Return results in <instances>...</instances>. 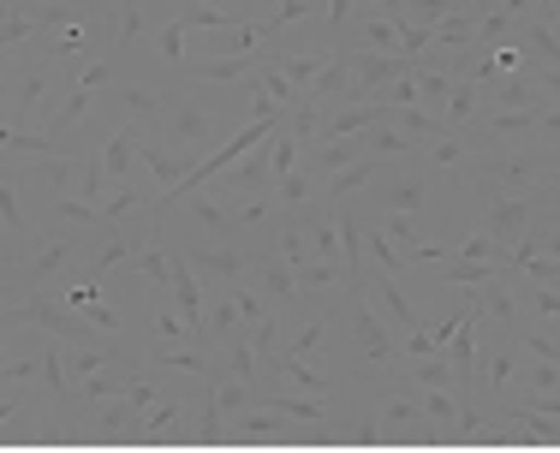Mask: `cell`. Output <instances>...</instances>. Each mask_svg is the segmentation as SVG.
I'll list each match as a JSON object with an SVG mask.
<instances>
[{
    "label": "cell",
    "mask_w": 560,
    "mask_h": 453,
    "mask_svg": "<svg viewBox=\"0 0 560 453\" xmlns=\"http://www.w3.org/2000/svg\"><path fill=\"white\" fill-rule=\"evenodd\" d=\"M221 131H226V119L209 108L203 96H173L167 114H162V126H155V138H162L167 150H179L185 162L197 167L203 155L221 150Z\"/></svg>",
    "instance_id": "obj_1"
},
{
    "label": "cell",
    "mask_w": 560,
    "mask_h": 453,
    "mask_svg": "<svg viewBox=\"0 0 560 453\" xmlns=\"http://www.w3.org/2000/svg\"><path fill=\"white\" fill-rule=\"evenodd\" d=\"M340 328H346V340L358 346V358H364V364L394 370L399 328H394L388 311H376V304H370V287L364 281H346V316H340Z\"/></svg>",
    "instance_id": "obj_2"
},
{
    "label": "cell",
    "mask_w": 560,
    "mask_h": 453,
    "mask_svg": "<svg viewBox=\"0 0 560 453\" xmlns=\"http://www.w3.org/2000/svg\"><path fill=\"white\" fill-rule=\"evenodd\" d=\"M465 191H477V221H483V233H495L506 251H513L518 239L530 233V221H537V197L530 191H501V185L477 179V173H465Z\"/></svg>",
    "instance_id": "obj_3"
},
{
    "label": "cell",
    "mask_w": 560,
    "mask_h": 453,
    "mask_svg": "<svg viewBox=\"0 0 560 453\" xmlns=\"http://www.w3.org/2000/svg\"><path fill=\"white\" fill-rule=\"evenodd\" d=\"M96 245H102V233H96V239H84V233H60V239H48V245H36L31 257L12 263V299H24V292H43L48 281H55V275H66L72 263H84Z\"/></svg>",
    "instance_id": "obj_4"
},
{
    "label": "cell",
    "mask_w": 560,
    "mask_h": 453,
    "mask_svg": "<svg viewBox=\"0 0 560 453\" xmlns=\"http://www.w3.org/2000/svg\"><path fill=\"white\" fill-rule=\"evenodd\" d=\"M555 167H560L555 150H477V167H465V173L501 185V191H537Z\"/></svg>",
    "instance_id": "obj_5"
},
{
    "label": "cell",
    "mask_w": 560,
    "mask_h": 453,
    "mask_svg": "<svg viewBox=\"0 0 560 453\" xmlns=\"http://www.w3.org/2000/svg\"><path fill=\"white\" fill-rule=\"evenodd\" d=\"M72 90V84H66ZM60 90V78H55V60H36V66H24V72H12V102H7V126L12 131H24L31 119H55V108L60 102L55 96H66Z\"/></svg>",
    "instance_id": "obj_6"
},
{
    "label": "cell",
    "mask_w": 560,
    "mask_h": 453,
    "mask_svg": "<svg viewBox=\"0 0 560 453\" xmlns=\"http://www.w3.org/2000/svg\"><path fill=\"white\" fill-rule=\"evenodd\" d=\"M262 48H245V55H197V60H185V84H250V78L262 72Z\"/></svg>",
    "instance_id": "obj_7"
},
{
    "label": "cell",
    "mask_w": 560,
    "mask_h": 453,
    "mask_svg": "<svg viewBox=\"0 0 560 453\" xmlns=\"http://www.w3.org/2000/svg\"><path fill=\"white\" fill-rule=\"evenodd\" d=\"M423 191H430V167L406 162L399 173H382V179H376V209H394V216H423Z\"/></svg>",
    "instance_id": "obj_8"
},
{
    "label": "cell",
    "mask_w": 560,
    "mask_h": 453,
    "mask_svg": "<svg viewBox=\"0 0 560 453\" xmlns=\"http://www.w3.org/2000/svg\"><path fill=\"white\" fill-rule=\"evenodd\" d=\"M162 209H167V216H185L191 226H203L209 239H238V226H233V209H226V204H215L209 191H173V197H162Z\"/></svg>",
    "instance_id": "obj_9"
},
{
    "label": "cell",
    "mask_w": 560,
    "mask_h": 453,
    "mask_svg": "<svg viewBox=\"0 0 560 453\" xmlns=\"http://www.w3.org/2000/svg\"><path fill=\"white\" fill-rule=\"evenodd\" d=\"M221 191H226V204L233 197H262V191H275V155H269V138L257 143V150L245 155V162H233L221 173Z\"/></svg>",
    "instance_id": "obj_10"
},
{
    "label": "cell",
    "mask_w": 560,
    "mask_h": 453,
    "mask_svg": "<svg viewBox=\"0 0 560 453\" xmlns=\"http://www.w3.org/2000/svg\"><path fill=\"white\" fill-rule=\"evenodd\" d=\"M483 108H549V96H542V84H537V66L489 78V84H483Z\"/></svg>",
    "instance_id": "obj_11"
},
{
    "label": "cell",
    "mask_w": 560,
    "mask_h": 453,
    "mask_svg": "<svg viewBox=\"0 0 560 453\" xmlns=\"http://www.w3.org/2000/svg\"><path fill=\"white\" fill-rule=\"evenodd\" d=\"M179 251L197 263V275H215V281H238V275L250 269V251H245V245H203V239L185 233Z\"/></svg>",
    "instance_id": "obj_12"
},
{
    "label": "cell",
    "mask_w": 560,
    "mask_h": 453,
    "mask_svg": "<svg viewBox=\"0 0 560 453\" xmlns=\"http://www.w3.org/2000/svg\"><path fill=\"white\" fill-rule=\"evenodd\" d=\"M138 155H143V173H150V179H155V191H162V197H173V191H179L185 179H191V162H185L179 150H167V143L155 138V131H143Z\"/></svg>",
    "instance_id": "obj_13"
},
{
    "label": "cell",
    "mask_w": 560,
    "mask_h": 453,
    "mask_svg": "<svg viewBox=\"0 0 560 453\" xmlns=\"http://www.w3.org/2000/svg\"><path fill=\"white\" fill-rule=\"evenodd\" d=\"M346 96H352V48L335 43V55H328V66L316 72V84H311V102H323V108H340Z\"/></svg>",
    "instance_id": "obj_14"
},
{
    "label": "cell",
    "mask_w": 560,
    "mask_h": 453,
    "mask_svg": "<svg viewBox=\"0 0 560 453\" xmlns=\"http://www.w3.org/2000/svg\"><path fill=\"white\" fill-rule=\"evenodd\" d=\"M138 143H143V126H114L108 138H102V162H108V179H114V185L138 173V162H143Z\"/></svg>",
    "instance_id": "obj_15"
},
{
    "label": "cell",
    "mask_w": 560,
    "mask_h": 453,
    "mask_svg": "<svg viewBox=\"0 0 560 453\" xmlns=\"http://www.w3.org/2000/svg\"><path fill=\"white\" fill-rule=\"evenodd\" d=\"M257 269H262V299H269V304H292V299L304 292V287H299V269H292V263L280 257L275 245H262Z\"/></svg>",
    "instance_id": "obj_16"
},
{
    "label": "cell",
    "mask_w": 560,
    "mask_h": 453,
    "mask_svg": "<svg viewBox=\"0 0 560 453\" xmlns=\"http://www.w3.org/2000/svg\"><path fill=\"white\" fill-rule=\"evenodd\" d=\"M131 376H138V364H131V358H119V364H108L102 370V376H90V382H78V406H102V399H114V394H126L131 388ZM84 411H78V418H84Z\"/></svg>",
    "instance_id": "obj_17"
},
{
    "label": "cell",
    "mask_w": 560,
    "mask_h": 453,
    "mask_svg": "<svg viewBox=\"0 0 560 453\" xmlns=\"http://www.w3.org/2000/svg\"><path fill=\"white\" fill-rule=\"evenodd\" d=\"M167 102H173V90H150V84H126V90H119V108H126V119H138L143 131L162 126Z\"/></svg>",
    "instance_id": "obj_18"
},
{
    "label": "cell",
    "mask_w": 560,
    "mask_h": 453,
    "mask_svg": "<svg viewBox=\"0 0 560 453\" xmlns=\"http://www.w3.org/2000/svg\"><path fill=\"white\" fill-rule=\"evenodd\" d=\"M513 275H495V281L477 287V304H483V316H495V323L506 328V335H518V299H513Z\"/></svg>",
    "instance_id": "obj_19"
},
{
    "label": "cell",
    "mask_w": 560,
    "mask_h": 453,
    "mask_svg": "<svg viewBox=\"0 0 560 453\" xmlns=\"http://www.w3.org/2000/svg\"><path fill=\"white\" fill-rule=\"evenodd\" d=\"M43 36V12H31V7H19V0H7V19H0V48L7 55H19L24 43H36Z\"/></svg>",
    "instance_id": "obj_20"
},
{
    "label": "cell",
    "mask_w": 560,
    "mask_h": 453,
    "mask_svg": "<svg viewBox=\"0 0 560 453\" xmlns=\"http://www.w3.org/2000/svg\"><path fill=\"white\" fill-rule=\"evenodd\" d=\"M328 55H335V48H292V55H269V60L292 78V90H304V96H311V84H316V72L328 66Z\"/></svg>",
    "instance_id": "obj_21"
},
{
    "label": "cell",
    "mask_w": 560,
    "mask_h": 453,
    "mask_svg": "<svg viewBox=\"0 0 560 453\" xmlns=\"http://www.w3.org/2000/svg\"><path fill=\"white\" fill-rule=\"evenodd\" d=\"M233 335H250V323L238 316L233 281H226V292H215V299H209V346H221V340H233Z\"/></svg>",
    "instance_id": "obj_22"
},
{
    "label": "cell",
    "mask_w": 560,
    "mask_h": 453,
    "mask_svg": "<svg viewBox=\"0 0 560 453\" xmlns=\"http://www.w3.org/2000/svg\"><path fill=\"white\" fill-rule=\"evenodd\" d=\"M513 382H518V340H501L495 352L483 358V388L489 394H513Z\"/></svg>",
    "instance_id": "obj_23"
},
{
    "label": "cell",
    "mask_w": 560,
    "mask_h": 453,
    "mask_svg": "<svg viewBox=\"0 0 560 453\" xmlns=\"http://www.w3.org/2000/svg\"><path fill=\"white\" fill-rule=\"evenodd\" d=\"M269 245L292 263V269H304V263H311V226H304V216H287V221H280Z\"/></svg>",
    "instance_id": "obj_24"
},
{
    "label": "cell",
    "mask_w": 560,
    "mask_h": 453,
    "mask_svg": "<svg viewBox=\"0 0 560 453\" xmlns=\"http://www.w3.org/2000/svg\"><path fill=\"white\" fill-rule=\"evenodd\" d=\"M495 275H506V269H495V263H477V257H442V287H483V281H495Z\"/></svg>",
    "instance_id": "obj_25"
},
{
    "label": "cell",
    "mask_w": 560,
    "mask_h": 453,
    "mask_svg": "<svg viewBox=\"0 0 560 453\" xmlns=\"http://www.w3.org/2000/svg\"><path fill=\"white\" fill-rule=\"evenodd\" d=\"M173 19H179L185 31H233V24H250V19H238V12H226V7H203V0H185Z\"/></svg>",
    "instance_id": "obj_26"
},
{
    "label": "cell",
    "mask_w": 560,
    "mask_h": 453,
    "mask_svg": "<svg viewBox=\"0 0 560 453\" xmlns=\"http://www.w3.org/2000/svg\"><path fill=\"white\" fill-rule=\"evenodd\" d=\"M483 114V84H471V78H453V96H447V126H471V119Z\"/></svg>",
    "instance_id": "obj_27"
},
{
    "label": "cell",
    "mask_w": 560,
    "mask_h": 453,
    "mask_svg": "<svg viewBox=\"0 0 560 453\" xmlns=\"http://www.w3.org/2000/svg\"><path fill=\"white\" fill-rule=\"evenodd\" d=\"M418 388H459V370H453L447 352H430V358H411V376Z\"/></svg>",
    "instance_id": "obj_28"
},
{
    "label": "cell",
    "mask_w": 560,
    "mask_h": 453,
    "mask_svg": "<svg viewBox=\"0 0 560 453\" xmlns=\"http://www.w3.org/2000/svg\"><path fill=\"white\" fill-rule=\"evenodd\" d=\"M346 281H352V275H346V263L311 257V263L299 269V287H304V292H323V299H328V292H346Z\"/></svg>",
    "instance_id": "obj_29"
},
{
    "label": "cell",
    "mask_w": 560,
    "mask_h": 453,
    "mask_svg": "<svg viewBox=\"0 0 560 453\" xmlns=\"http://www.w3.org/2000/svg\"><path fill=\"white\" fill-rule=\"evenodd\" d=\"M364 138V155H376V162H388V155H411L418 150V138H406L399 126H370V131H358Z\"/></svg>",
    "instance_id": "obj_30"
},
{
    "label": "cell",
    "mask_w": 560,
    "mask_h": 453,
    "mask_svg": "<svg viewBox=\"0 0 560 453\" xmlns=\"http://www.w3.org/2000/svg\"><path fill=\"white\" fill-rule=\"evenodd\" d=\"M358 155H364V138H323L316 143V167H323V179H335V173L352 167Z\"/></svg>",
    "instance_id": "obj_31"
},
{
    "label": "cell",
    "mask_w": 560,
    "mask_h": 453,
    "mask_svg": "<svg viewBox=\"0 0 560 453\" xmlns=\"http://www.w3.org/2000/svg\"><path fill=\"white\" fill-rule=\"evenodd\" d=\"M376 173H382V162H376V155H358L352 167H340L335 179H328V204H346V197H352L358 185H370Z\"/></svg>",
    "instance_id": "obj_32"
},
{
    "label": "cell",
    "mask_w": 560,
    "mask_h": 453,
    "mask_svg": "<svg viewBox=\"0 0 560 453\" xmlns=\"http://www.w3.org/2000/svg\"><path fill=\"white\" fill-rule=\"evenodd\" d=\"M411 394H418V406L453 435V423H459V388H418V382H411Z\"/></svg>",
    "instance_id": "obj_33"
},
{
    "label": "cell",
    "mask_w": 560,
    "mask_h": 453,
    "mask_svg": "<svg viewBox=\"0 0 560 453\" xmlns=\"http://www.w3.org/2000/svg\"><path fill=\"white\" fill-rule=\"evenodd\" d=\"M364 257H370V269H382V275H394V281H399V275H406V251H399L394 245V239H382V226H376V233H370L364 239Z\"/></svg>",
    "instance_id": "obj_34"
},
{
    "label": "cell",
    "mask_w": 560,
    "mask_h": 453,
    "mask_svg": "<svg viewBox=\"0 0 560 453\" xmlns=\"http://www.w3.org/2000/svg\"><path fill=\"white\" fill-rule=\"evenodd\" d=\"M311 197H316V185H311V173H304V167H292L287 179L275 185V204L287 209V216H299V209H311Z\"/></svg>",
    "instance_id": "obj_35"
},
{
    "label": "cell",
    "mask_w": 560,
    "mask_h": 453,
    "mask_svg": "<svg viewBox=\"0 0 560 453\" xmlns=\"http://www.w3.org/2000/svg\"><path fill=\"white\" fill-rule=\"evenodd\" d=\"M185 340H197L191 323H185L179 311H167V304H155V346H185ZM197 346H203V340H197Z\"/></svg>",
    "instance_id": "obj_36"
},
{
    "label": "cell",
    "mask_w": 560,
    "mask_h": 453,
    "mask_svg": "<svg viewBox=\"0 0 560 453\" xmlns=\"http://www.w3.org/2000/svg\"><path fill=\"white\" fill-rule=\"evenodd\" d=\"M328 335H335V328H328V323H323V316H311V323H304V328H299V335H292V340H287V352H299V358H311V352H323V346H328Z\"/></svg>",
    "instance_id": "obj_37"
},
{
    "label": "cell",
    "mask_w": 560,
    "mask_h": 453,
    "mask_svg": "<svg viewBox=\"0 0 560 453\" xmlns=\"http://www.w3.org/2000/svg\"><path fill=\"white\" fill-rule=\"evenodd\" d=\"M72 78H78L84 90H108V84H114V60H108V55H90V60L72 66Z\"/></svg>",
    "instance_id": "obj_38"
},
{
    "label": "cell",
    "mask_w": 560,
    "mask_h": 453,
    "mask_svg": "<svg viewBox=\"0 0 560 453\" xmlns=\"http://www.w3.org/2000/svg\"><path fill=\"white\" fill-rule=\"evenodd\" d=\"M155 48H162L167 66H185V24H179V19H162V31H155Z\"/></svg>",
    "instance_id": "obj_39"
},
{
    "label": "cell",
    "mask_w": 560,
    "mask_h": 453,
    "mask_svg": "<svg viewBox=\"0 0 560 453\" xmlns=\"http://www.w3.org/2000/svg\"><path fill=\"white\" fill-rule=\"evenodd\" d=\"M525 299H530V311H537L542 323H549V328H560V287H549V281H537V287L525 292Z\"/></svg>",
    "instance_id": "obj_40"
},
{
    "label": "cell",
    "mask_w": 560,
    "mask_h": 453,
    "mask_svg": "<svg viewBox=\"0 0 560 453\" xmlns=\"http://www.w3.org/2000/svg\"><path fill=\"white\" fill-rule=\"evenodd\" d=\"M250 346H257V358H262V370H269V358L280 352V323H275V311L262 316L257 328H250Z\"/></svg>",
    "instance_id": "obj_41"
},
{
    "label": "cell",
    "mask_w": 560,
    "mask_h": 453,
    "mask_svg": "<svg viewBox=\"0 0 560 453\" xmlns=\"http://www.w3.org/2000/svg\"><path fill=\"white\" fill-rule=\"evenodd\" d=\"M31 376H43V352H36V358H7V370H0V382H7V388H24Z\"/></svg>",
    "instance_id": "obj_42"
},
{
    "label": "cell",
    "mask_w": 560,
    "mask_h": 453,
    "mask_svg": "<svg viewBox=\"0 0 560 453\" xmlns=\"http://www.w3.org/2000/svg\"><path fill=\"white\" fill-rule=\"evenodd\" d=\"M233 299H238V316H245L250 328L262 323V316H269V299H257V292H245V287H233Z\"/></svg>",
    "instance_id": "obj_43"
},
{
    "label": "cell",
    "mask_w": 560,
    "mask_h": 453,
    "mask_svg": "<svg viewBox=\"0 0 560 453\" xmlns=\"http://www.w3.org/2000/svg\"><path fill=\"white\" fill-rule=\"evenodd\" d=\"M530 197H537V209H542V216H560V167H555V173H549V179H542Z\"/></svg>",
    "instance_id": "obj_44"
},
{
    "label": "cell",
    "mask_w": 560,
    "mask_h": 453,
    "mask_svg": "<svg viewBox=\"0 0 560 453\" xmlns=\"http://www.w3.org/2000/svg\"><path fill=\"white\" fill-rule=\"evenodd\" d=\"M518 275H530V281H549V287H560V263H555V257H530V263H518Z\"/></svg>",
    "instance_id": "obj_45"
},
{
    "label": "cell",
    "mask_w": 560,
    "mask_h": 453,
    "mask_svg": "<svg viewBox=\"0 0 560 453\" xmlns=\"http://www.w3.org/2000/svg\"><path fill=\"white\" fill-rule=\"evenodd\" d=\"M525 346H530L537 358H549V364H560V340L549 335V328H530V335H525Z\"/></svg>",
    "instance_id": "obj_46"
},
{
    "label": "cell",
    "mask_w": 560,
    "mask_h": 453,
    "mask_svg": "<svg viewBox=\"0 0 560 453\" xmlns=\"http://www.w3.org/2000/svg\"><path fill=\"white\" fill-rule=\"evenodd\" d=\"M126 399H131V406H138V411H150L155 399H162V388H155V382H143V376H131V388H126Z\"/></svg>",
    "instance_id": "obj_47"
}]
</instances>
